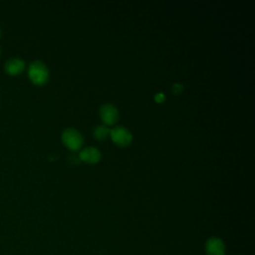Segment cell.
Here are the masks:
<instances>
[{"instance_id":"6da1fadb","label":"cell","mask_w":255,"mask_h":255,"mask_svg":"<svg viewBox=\"0 0 255 255\" xmlns=\"http://www.w3.org/2000/svg\"><path fill=\"white\" fill-rule=\"evenodd\" d=\"M28 74L32 82L36 85L45 84L49 78V70L46 64L39 60H36L30 64Z\"/></svg>"},{"instance_id":"7a4b0ae2","label":"cell","mask_w":255,"mask_h":255,"mask_svg":"<svg viewBox=\"0 0 255 255\" xmlns=\"http://www.w3.org/2000/svg\"><path fill=\"white\" fill-rule=\"evenodd\" d=\"M62 142L69 150L76 152L83 146L84 138L82 134L74 128H68L62 133Z\"/></svg>"},{"instance_id":"30bf717a","label":"cell","mask_w":255,"mask_h":255,"mask_svg":"<svg viewBox=\"0 0 255 255\" xmlns=\"http://www.w3.org/2000/svg\"><path fill=\"white\" fill-rule=\"evenodd\" d=\"M165 100H166V97H165V95L163 94V93H158L156 96H155V101L157 102V103H163V102H165Z\"/></svg>"},{"instance_id":"9c48e42d","label":"cell","mask_w":255,"mask_h":255,"mask_svg":"<svg viewBox=\"0 0 255 255\" xmlns=\"http://www.w3.org/2000/svg\"><path fill=\"white\" fill-rule=\"evenodd\" d=\"M172 90V93L175 94V95H178L180 94L182 91H183V86L181 84H174L171 88Z\"/></svg>"},{"instance_id":"5b68a950","label":"cell","mask_w":255,"mask_h":255,"mask_svg":"<svg viewBox=\"0 0 255 255\" xmlns=\"http://www.w3.org/2000/svg\"><path fill=\"white\" fill-rule=\"evenodd\" d=\"M206 252L208 255H224L225 244L218 237H211L206 243Z\"/></svg>"},{"instance_id":"277c9868","label":"cell","mask_w":255,"mask_h":255,"mask_svg":"<svg viewBox=\"0 0 255 255\" xmlns=\"http://www.w3.org/2000/svg\"><path fill=\"white\" fill-rule=\"evenodd\" d=\"M100 116L105 126H113L119 120V111L112 104H104L100 108Z\"/></svg>"},{"instance_id":"52a82bcc","label":"cell","mask_w":255,"mask_h":255,"mask_svg":"<svg viewBox=\"0 0 255 255\" xmlns=\"http://www.w3.org/2000/svg\"><path fill=\"white\" fill-rule=\"evenodd\" d=\"M24 66H25V63L21 58L13 57L7 60L5 64V69L10 74H17L24 69Z\"/></svg>"},{"instance_id":"8fae6325","label":"cell","mask_w":255,"mask_h":255,"mask_svg":"<svg viewBox=\"0 0 255 255\" xmlns=\"http://www.w3.org/2000/svg\"><path fill=\"white\" fill-rule=\"evenodd\" d=\"M0 33H1V30H0Z\"/></svg>"},{"instance_id":"3957f363","label":"cell","mask_w":255,"mask_h":255,"mask_svg":"<svg viewBox=\"0 0 255 255\" xmlns=\"http://www.w3.org/2000/svg\"><path fill=\"white\" fill-rule=\"evenodd\" d=\"M110 137L117 146L122 148L130 146L133 141V136L131 132L122 126L112 129L110 132Z\"/></svg>"},{"instance_id":"ba28073f","label":"cell","mask_w":255,"mask_h":255,"mask_svg":"<svg viewBox=\"0 0 255 255\" xmlns=\"http://www.w3.org/2000/svg\"><path fill=\"white\" fill-rule=\"evenodd\" d=\"M111 130L105 125L98 126L94 130V138L98 141H104L110 136Z\"/></svg>"},{"instance_id":"8992f818","label":"cell","mask_w":255,"mask_h":255,"mask_svg":"<svg viewBox=\"0 0 255 255\" xmlns=\"http://www.w3.org/2000/svg\"><path fill=\"white\" fill-rule=\"evenodd\" d=\"M101 158H102L101 152L94 147L86 148L82 150L79 154V160L89 165L98 164L101 161Z\"/></svg>"}]
</instances>
